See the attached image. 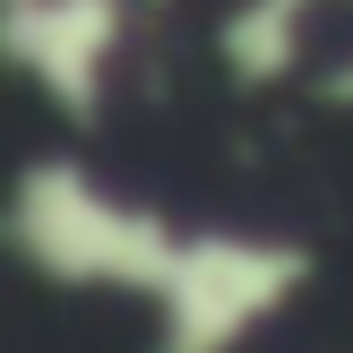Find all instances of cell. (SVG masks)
Returning <instances> with one entry per match:
<instances>
[{"mask_svg": "<svg viewBox=\"0 0 353 353\" xmlns=\"http://www.w3.org/2000/svg\"><path fill=\"white\" fill-rule=\"evenodd\" d=\"M0 241L17 268H34L43 285H78V293H138L147 302L172 268L181 224L155 207L121 199L95 164L78 155H34L17 164L9 199H0Z\"/></svg>", "mask_w": 353, "mask_h": 353, "instance_id": "obj_1", "label": "cell"}, {"mask_svg": "<svg viewBox=\"0 0 353 353\" xmlns=\"http://www.w3.org/2000/svg\"><path fill=\"white\" fill-rule=\"evenodd\" d=\"M302 285H310V250L293 233L181 224L164 285L147 293L155 353H233V345H250Z\"/></svg>", "mask_w": 353, "mask_h": 353, "instance_id": "obj_2", "label": "cell"}, {"mask_svg": "<svg viewBox=\"0 0 353 353\" xmlns=\"http://www.w3.org/2000/svg\"><path fill=\"white\" fill-rule=\"evenodd\" d=\"M121 43H130V0H17V9H0V69L26 78L78 130L103 121Z\"/></svg>", "mask_w": 353, "mask_h": 353, "instance_id": "obj_3", "label": "cell"}, {"mask_svg": "<svg viewBox=\"0 0 353 353\" xmlns=\"http://www.w3.org/2000/svg\"><path fill=\"white\" fill-rule=\"evenodd\" d=\"M310 52V9H293V0H233V9L216 17V61L233 86H285L293 69H302Z\"/></svg>", "mask_w": 353, "mask_h": 353, "instance_id": "obj_4", "label": "cell"}, {"mask_svg": "<svg viewBox=\"0 0 353 353\" xmlns=\"http://www.w3.org/2000/svg\"><path fill=\"white\" fill-rule=\"evenodd\" d=\"M310 95H319V103H336V112H345V103H353V61H336V69H327L319 86H310Z\"/></svg>", "mask_w": 353, "mask_h": 353, "instance_id": "obj_5", "label": "cell"}, {"mask_svg": "<svg viewBox=\"0 0 353 353\" xmlns=\"http://www.w3.org/2000/svg\"><path fill=\"white\" fill-rule=\"evenodd\" d=\"M293 9H327V0H293Z\"/></svg>", "mask_w": 353, "mask_h": 353, "instance_id": "obj_6", "label": "cell"}, {"mask_svg": "<svg viewBox=\"0 0 353 353\" xmlns=\"http://www.w3.org/2000/svg\"><path fill=\"white\" fill-rule=\"evenodd\" d=\"M0 9H17V0H0Z\"/></svg>", "mask_w": 353, "mask_h": 353, "instance_id": "obj_7", "label": "cell"}]
</instances>
